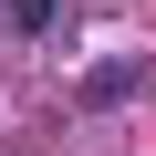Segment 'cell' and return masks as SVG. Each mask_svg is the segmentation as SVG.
Wrapping results in <instances>:
<instances>
[{
	"label": "cell",
	"instance_id": "cell-1",
	"mask_svg": "<svg viewBox=\"0 0 156 156\" xmlns=\"http://www.w3.org/2000/svg\"><path fill=\"white\" fill-rule=\"evenodd\" d=\"M125 83H135V62H104L94 83H83V104H125Z\"/></svg>",
	"mask_w": 156,
	"mask_h": 156
},
{
	"label": "cell",
	"instance_id": "cell-2",
	"mask_svg": "<svg viewBox=\"0 0 156 156\" xmlns=\"http://www.w3.org/2000/svg\"><path fill=\"white\" fill-rule=\"evenodd\" d=\"M11 21L21 31H62V0H11Z\"/></svg>",
	"mask_w": 156,
	"mask_h": 156
}]
</instances>
